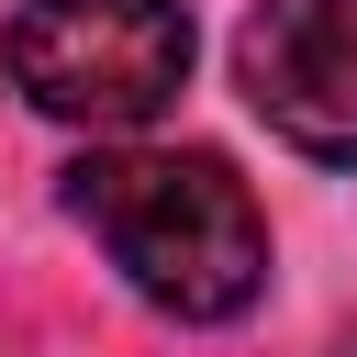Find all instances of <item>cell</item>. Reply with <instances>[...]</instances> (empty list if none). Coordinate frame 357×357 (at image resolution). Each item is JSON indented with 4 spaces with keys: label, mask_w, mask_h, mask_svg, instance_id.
Masks as SVG:
<instances>
[{
    "label": "cell",
    "mask_w": 357,
    "mask_h": 357,
    "mask_svg": "<svg viewBox=\"0 0 357 357\" xmlns=\"http://www.w3.org/2000/svg\"><path fill=\"white\" fill-rule=\"evenodd\" d=\"M67 212L178 324H234L268 290V212L212 145H89L67 167Z\"/></svg>",
    "instance_id": "cell-1"
},
{
    "label": "cell",
    "mask_w": 357,
    "mask_h": 357,
    "mask_svg": "<svg viewBox=\"0 0 357 357\" xmlns=\"http://www.w3.org/2000/svg\"><path fill=\"white\" fill-rule=\"evenodd\" d=\"M0 67L45 123L134 134L190 78V11L178 0H22L0 33Z\"/></svg>",
    "instance_id": "cell-2"
},
{
    "label": "cell",
    "mask_w": 357,
    "mask_h": 357,
    "mask_svg": "<svg viewBox=\"0 0 357 357\" xmlns=\"http://www.w3.org/2000/svg\"><path fill=\"white\" fill-rule=\"evenodd\" d=\"M257 123L324 167H357V0H257L234 33Z\"/></svg>",
    "instance_id": "cell-3"
}]
</instances>
